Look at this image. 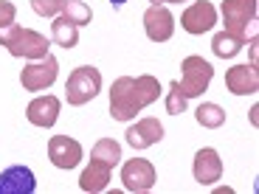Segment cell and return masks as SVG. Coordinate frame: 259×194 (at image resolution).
<instances>
[{
	"mask_svg": "<svg viewBox=\"0 0 259 194\" xmlns=\"http://www.w3.org/2000/svg\"><path fill=\"white\" fill-rule=\"evenodd\" d=\"M161 96V82L149 73L141 76H118L110 87V116L113 121H130L136 118V113H141L144 107H149L152 102H158Z\"/></svg>",
	"mask_w": 259,
	"mask_h": 194,
	"instance_id": "cell-1",
	"label": "cell"
},
{
	"mask_svg": "<svg viewBox=\"0 0 259 194\" xmlns=\"http://www.w3.org/2000/svg\"><path fill=\"white\" fill-rule=\"evenodd\" d=\"M0 45L6 48L12 57H20V59H42L48 57V48L51 42L46 39V34L34 31V28H23V26H6L0 28Z\"/></svg>",
	"mask_w": 259,
	"mask_h": 194,
	"instance_id": "cell-2",
	"label": "cell"
},
{
	"mask_svg": "<svg viewBox=\"0 0 259 194\" xmlns=\"http://www.w3.org/2000/svg\"><path fill=\"white\" fill-rule=\"evenodd\" d=\"M99 90H102V73L93 65H79V68H73L68 82H65V99H68L71 107L88 104L91 99L99 96Z\"/></svg>",
	"mask_w": 259,
	"mask_h": 194,
	"instance_id": "cell-3",
	"label": "cell"
},
{
	"mask_svg": "<svg viewBox=\"0 0 259 194\" xmlns=\"http://www.w3.org/2000/svg\"><path fill=\"white\" fill-rule=\"evenodd\" d=\"M181 68H183V76H181V82H178V90H181L186 99L203 96V93L208 90L211 79H214L211 62L203 59V57H186Z\"/></svg>",
	"mask_w": 259,
	"mask_h": 194,
	"instance_id": "cell-4",
	"label": "cell"
},
{
	"mask_svg": "<svg viewBox=\"0 0 259 194\" xmlns=\"http://www.w3.org/2000/svg\"><path fill=\"white\" fill-rule=\"evenodd\" d=\"M59 76V62L57 57H42V59H34V62H28L23 71H20V84H23V90H46V87H51L54 82H57Z\"/></svg>",
	"mask_w": 259,
	"mask_h": 194,
	"instance_id": "cell-5",
	"label": "cell"
},
{
	"mask_svg": "<svg viewBox=\"0 0 259 194\" xmlns=\"http://www.w3.org/2000/svg\"><path fill=\"white\" fill-rule=\"evenodd\" d=\"M223 23H226V31L237 34V37L248 39V26L256 20V0H223Z\"/></svg>",
	"mask_w": 259,
	"mask_h": 194,
	"instance_id": "cell-6",
	"label": "cell"
},
{
	"mask_svg": "<svg viewBox=\"0 0 259 194\" xmlns=\"http://www.w3.org/2000/svg\"><path fill=\"white\" fill-rule=\"evenodd\" d=\"M121 180H124V188L127 191H136V194H144L155 186V166L144 158H133L121 166Z\"/></svg>",
	"mask_w": 259,
	"mask_h": 194,
	"instance_id": "cell-7",
	"label": "cell"
},
{
	"mask_svg": "<svg viewBox=\"0 0 259 194\" xmlns=\"http://www.w3.org/2000/svg\"><path fill=\"white\" fill-rule=\"evenodd\" d=\"M214 23H217V9L208 0H194L192 6L181 14V26L189 34H206L214 28Z\"/></svg>",
	"mask_w": 259,
	"mask_h": 194,
	"instance_id": "cell-8",
	"label": "cell"
},
{
	"mask_svg": "<svg viewBox=\"0 0 259 194\" xmlns=\"http://www.w3.org/2000/svg\"><path fill=\"white\" fill-rule=\"evenodd\" d=\"M144 31L152 42H166L175 34V17L166 6H149L144 12Z\"/></svg>",
	"mask_w": 259,
	"mask_h": 194,
	"instance_id": "cell-9",
	"label": "cell"
},
{
	"mask_svg": "<svg viewBox=\"0 0 259 194\" xmlns=\"http://www.w3.org/2000/svg\"><path fill=\"white\" fill-rule=\"evenodd\" d=\"M48 158L57 169H73L82 161V143L68 135H54L48 141Z\"/></svg>",
	"mask_w": 259,
	"mask_h": 194,
	"instance_id": "cell-10",
	"label": "cell"
},
{
	"mask_svg": "<svg viewBox=\"0 0 259 194\" xmlns=\"http://www.w3.org/2000/svg\"><path fill=\"white\" fill-rule=\"evenodd\" d=\"M192 175L200 186H211L223 177V161L217 155V149L211 147H203L197 155H194V166H192Z\"/></svg>",
	"mask_w": 259,
	"mask_h": 194,
	"instance_id": "cell-11",
	"label": "cell"
},
{
	"mask_svg": "<svg viewBox=\"0 0 259 194\" xmlns=\"http://www.w3.org/2000/svg\"><path fill=\"white\" fill-rule=\"evenodd\" d=\"M226 87L234 96H253L259 90V71L256 65H234L226 73Z\"/></svg>",
	"mask_w": 259,
	"mask_h": 194,
	"instance_id": "cell-12",
	"label": "cell"
},
{
	"mask_svg": "<svg viewBox=\"0 0 259 194\" xmlns=\"http://www.w3.org/2000/svg\"><path fill=\"white\" fill-rule=\"evenodd\" d=\"M124 138L133 149H149L163 138V124L158 118H141L124 132Z\"/></svg>",
	"mask_w": 259,
	"mask_h": 194,
	"instance_id": "cell-13",
	"label": "cell"
},
{
	"mask_svg": "<svg viewBox=\"0 0 259 194\" xmlns=\"http://www.w3.org/2000/svg\"><path fill=\"white\" fill-rule=\"evenodd\" d=\"M37 177L28 166H9L0 172V194H31Z\"/></svg>",
	"mask_w": 259,
	"mask_h": 194,
	"instance_id": "cell-14",
	"label": "cell"
},
{
	"mask_svg": "<svg viewBox=\"0 0 259 194\" xmlns=\"http://www.w3.org/2000/svg\"><path fill=\"white\" fill-rule=\"evenodd\" d=\"M59 110H62V102H59L57 96H39V99H34L31 104L26 107V116H28V121L34 124V127H42V129H48V127H54L57 124V118H59Z\"/></svg>",
	"mask_w": 259,
	"mask_h": 194,
	"instance_id": "cell-15",
	"label": "cell"
},
{
	"mask_svg": "<svg viewBox=\"0 0 259 194\" xmlns=\"http://www.w3.org/2000/svg\"><path fill=\"white\" fill-rule=\"evenodd\" d=\"M110 175H113V166H107V163L91 158V166L79 175V188H82V191H91V194L104 191L107 183H110Z\"/></svg>",
	"mask_w": 259,
	"mask_h": 194,
	"instance_id": "cell-16",
	"label": "cell"
},
{
	"mask_svg": "<svg viewBox=\"0 0 259 194\" xmlns=\"http://www.w3.org/2000/svg\"><path fill=\"white\" fill-rule=\"evenodd\" d=\"M51 39L59 48L71 51V48H76V42H79V26L68 23V20L59 14V17H54V23H51Z\"/></svg>",
	"mask_w": 259,
	"mask_h": 194,
	"instance_id": "cell-17",
	"label": "cell"
},
{
	"mask_svg": "<svg viewBox=\"0 0 259 194\" xmlns=\"http://www.w3.org/2000/svg\"><path fill=\"white\" fill-rule=\"evenodd\" d=\"M245 42H248L245 37H237L231 31H220V34H214V39H211V51H214V57H220V59H231L242 51Z\"/></svg>",
	"mask_w": 259,
	"mask_h": 194,
	"instance_id": "cell-18",
	"label": "cell"
},
{
	"mask_svg": "<svg viewBox=\"0 0 259 194\" xmlns=\"http://www.w3.org/2000/svg\"><path fill=\"white\" fill-rule=\"evenodd\" d=\"M194 118H197V124L206 127V129H220L223 124H226V110L214 102H203L200 107L194 110Z\"/></svg>",
	"mask_w": 259,
	"mask_h": 194,
	"instance_id": "cell-19",
	"label": "cell"
},
{
	"mask_svg": "<svg viewBox=\"0 0 259 194\" xmlns=\"http://www.w3.org/2000/svg\"><path fill=\"white\" fill-rule=\"evenodd\" d=\"M91 158L107 163V166H118V163H121V143L113 141V138H102V141H96V147L91 149Z\"/></svg>",
	"mask_w": 259,
	"mask_h": 194,
	"instance_id": "cell-20",
	"label": "cell"
},
{
	"mask_svg": "<svg viewBox=\"0 0 259 194\" xmlns=\"http://www.w3.org/2000/svg\"><path fill=\"white\" fill-rule=\"evenodd\" d=\"M59 14H62L68 23H73V26H88V23L93 20V12H91V6H88L84 0H68Z\"/></svg>",
	"mask_w": 259,
	"mask_h": 194,
	"instance_id": "cell-21",
	"label": "cell"
},
{
	"mask_svg": "<svg viewBox=\"0 0 259 194\" xmlns=\"http://www.w3.org/2000/svg\"><path fill=\"white\" fill-rule=\"evenodd\" d=\"M186 102L189 99L178 90V82L169 84V93H166V113L169 116H181V113H186Z\"/></svg>",
	"mask_w": 259,
	"mask_h": 194,
	"instance_id": "cell-22",
	"label": "cell"
},
{
	"mask_svg": "<svg viewBox=\"0 0 259 194\" xmlns=\"http://www.w3.org/2000/svg\"><path fill=\"white\" fill-rule=\"evenodd\" d=\"M68 0H31V9L39 14V17H57L65 9Z\"/></svg>",
	"mask_w": 259,
	"mask_h": 194,
	"instance_id": "cell-23",
	"label": "cell"
},
{
	"mask_svg": "<svg viewBox=\"0 0 259 194\" xmlns=\"http://www.w3.org/2000/svg\"><path fill=\"white\" fill-rule=\"evenodd\" d=\"M14 17H17V9H14V3H9V0H0V28L12 26Z\"/></svg>",
	"mask_w": 259,
	"mask_h": 194,
	"instance_id": "cell-24",
	"label": "cell"
},
{
	"mask_svg": "<svg viewBox=\"0 0 259 194\" xmlns=\"http://www.w3.org/2000/svg\"><path fill=\"white\" fill-rule=\"evenodd\" d=\"M110 3H113V6H116V9H121L124 3H127V0H110Z\"/></svg>",
	"mask_w": 259,
	"mask_h": 194,
	"instance_id": "cell-25",
	"label": "cell"
},
{
	"mask_svg": "<svg viewBox=\"0 0 259 194\" xmlns=\"http://www.w3.org/2000/svg\"><path fill=\"white\" fill-rule=\"evenodd\" d=\"M149 3H152V6H163V3H166V0H149Z\"/></svg>",
	"mask_w": 259,
	"mask_h": 194,
	"instance_id": "cell-26",
	"label": "cell"
},
{
	"mask_svg": "<svg viewBox=\"0 0 259 194\" xmlns=\"http://www.w3.org/2000/svg\"><path fill=\"white\" fill-rule=\"evenodd\" d=\"M166 3H186V0H166Z\"/></svg>",
	"mask_w": 259,
	"mask_h": 194,
	"instance_id": "cell-27",
	"label": "cell"
}]
</instances>
